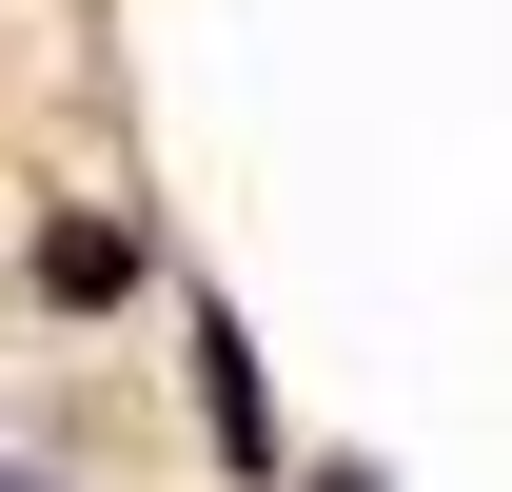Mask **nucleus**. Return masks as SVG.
Returning <instances> with one entry per match:
<instances>
[{
  "label": "nucleus",
  "mask_w": 512,
  "mask_h": 492,
  "mask_svg": "<svg viewBox=\"0 0 512 492\" xmlns=\"http://www.w3.org/2000/svg\"><path fill=\"white\" fill-rule=\"evenodd\" d=\"M0 492H60V473H40V453H0Z\"/></svg>",
  "instance_id": "nucleus-1"
}]
</instances>
